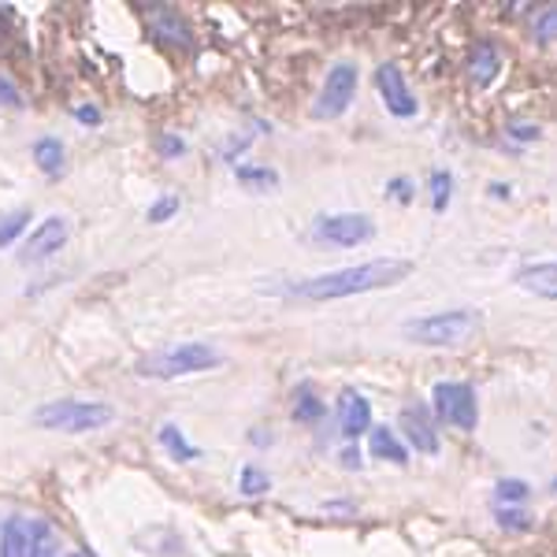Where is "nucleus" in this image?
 Segmentation results:
<instances>
[{
	"instance_id": "nucleus-13",
	"label": "nucleus",
	"mask_w": 557,
	"mask_h": 557,
	"mask_svg": "<svg viewBox=\"0 0 557 557\" xmlns=\"http://www.w3.org/2000/svg\"><path fill=\"white\" fill-rule=\"evenodd\" d=\"M517 286L535 298L557 301V260H543V264H528L517 272Z\"/></svg>"
},
{
	"instance_id": "nucleus-7",
	"label": "nucleus",
	"mask_w": 557,
	"mask_h": 557,
	"mask_svg": "<svg viewBox=\"0 0 557 557\" xmlns=\"http://www.w3.org/2000/svg\"><path fill=\"white\" fill-rule=\"evenodd\" d=\"M357 94V67L354 64H335L327 71V83L320 89V101L312 108L317 120H338L349 104H354Z\"/></svg>"
},
{
	"instance_id": "nucleus-2",
	"label": "nucleus",
	"mask_w": 557,
	"mask_h": 557,
	"mask_svg": "<svg viewBox=\"0 0 557 557\" xmlns=\"http://www.w3.org/2000/svg\"><path fill=\"white\" fill-rule=\"evenodd\" d=\"M483 331V317L472 309L431 312V317H412L401 323V335L417 346H465Z\"/></svg>"
},
{
	"instance_id": "nucleus-9",
	"label": "nucleus",
	"mask_w": 557,
	"mask_h": 557,
	"mask_svg": "<svg viewBox=\"0 0 557 557\" xmlns=\"http://www.w3.org/2000/svg\"><path fill=\"white\" fill-rule=\"evenodd\" d=\"M375 86H380V97L391 115H398V120H412V115H417V97L409 94L406 75L394 64H383L375 71Z\"/></svg>"
},
{
	"instance_id": "nucleus-29",
	"label": "nucleus",
	"mask_w": 557,
	"mask_h": 557,
	"mask_svg": "<svg viewBox=\"0 0 557 557\" xmlns=\"http://www.w3.org/2000/svg\"><path fill=\"white\" fill-rule=\"evenodd\" d=\"M157 152L164 160H175V157H183V152H186V141L178 138V134H160V138H157Z\"/></svg>"
},
{
	"instance_id": "nucleus-22",
	"label": "nucleus",
	"mask_w": 557,
	"mask_h": 557,
	"mask_svg": "<svg viewBox=\"0 0 557 557\" xmlns=\"http://www.w3.org/2000/svg\"><path fill=\"white\" fill-rule=\"evenodd\" d=\"M238 491L246 494V498H257V494L272 491V475L260 472L257 465H246V469H242V475H238Z\"/></svg>"
},
{
	"instance_id": "nucleus-31",
	"label": "nucleus",
	"mask_w": 557,
	"mask_h": 557,
	"mask_svg": "<svg viewBox=\"0 0 557 557\" xmlns=\"http://www.w3.org/2000/svg\"><path fill=\"white\" fill-rule=\"evenodd\" d=\"M386 190H391L394 197H398V201H409V190H412V186H409V178H394V183L391 186H386Z\"/></svg>"
},
{
	"instance_id": "nucleus-26",
	"label": "nucleus",
	"mask_w": 557,
	"mask_h": 557,
	"mask_svg": "<svg viewBox=\"0 0 557 557\" xmlns=\"http://www.w3.org/2000/svg\"><path fill=\"white\" fill-rule=\"evenodd\" d=\"M494 517H498V524L506 528V532H528V528H532V524H528L532 517H528L524 509H517V506H513V509L494 506Z\"/></svg>"
},
{
	"instance_id": "nucleus-35",
	"label": "nucleus",
	"mask_w": 557,
	"mask_h": 557,
	"mask_svg": "<svg viewBox=\"0 0 557 557\" xmlns=\"http://www.w3.org/2000/svg\"><path fill=\"white\" fill-rule=\"evenodd\" d=\"M71 557H83V554H71Z\"/></svg>"
},
{
	"instance_id": "nucleus-20",
	"label": "nucleus",
	"mask_w": 557,
	"mask_h": 557,
	"mask_svg": "<svg viewBox=\"0 0 557 557\" xmlns=\"http://www.w3.org/2000/svg\"><path fill=\"white\" fill-rule=\"evenodd\" d=\"M323 412H327V406L317 398V391H312L309 383H301L298 394H294V417H298L301 424H317Z\"/></svg>"
},
{
	"instance_id": "nucleus-19",
	"label": "nucleus",
	"mask_w": 557,
	"mask_h": 557,
	"mask_svg": "<svg viewBox=\"0 0 557 557\" xmlns=\"http://www.w3.org/2000/svg\"><path fill=\"white\" fill-rule=\"evenodd\" d=\"M235 178L246 190H253V194H268V190H275L278 186V175L272 172V168H257V164H242L235 168Z\"/></svg>"
},
{
	"instance_id": "nucleus-15",
	"label": "nucleus",
	"mask_w": 557,
	"mask_h": 557,
	"mask_svg": "<svg viewBox=\"0 0 557 557\" xmlns=\"http://www.w3.org/2000/svg\"><path fill=\"white\" fill-rule=\"evenodd\" d=\"M368 435H372V438H368V443H372V457H380V461H394V465L409 461L406 446L398 443V435H394L391 428H372Z\"/></svg>"
},
{
	"instance_id": "nucleus-6",
	"label": "nucleus",
	"mask_w": 557,
	"mask_h": 557,
	"mask_svg": "<svg viewBox=\"0 0 557 557\" xmlns=\"http://www.w3.org/2000/svg\"><path fill=\"white\" fill-rule=\"evenodd\" d=\"M317 238L331 242V246L354 249L375 238V223H372V215H364V212H335V215L317 220Z\"/></svg>"
},
{
	"instance_id": "nucleus-21",
	"label": "nucleus",
	"mask_w": 557,
	"mask_h": 557,
	"mask_svg": "<svg viewBox=\"0 0 557 557\" xmlns=\"http://www.w3.org/2000/svg\"><path fill=\"white\" fill-rule=\"evenodd\" d=\"M30 557H60V543L49 524L30 528Z\"/></svg>"
},
{
	"instance_id": "nucleus-27",
	"label": "nucleus",
	"mask_w": 557,
	"mask_h": 557,
	"mask_svg": "<svg viewBox=\"0 0 557 557\" xmlns=\"http://www.w3.org/2000/svg\"><path fill=\"white\" fill-rule=\"evenodd\" d=\"M175 212H178V197H175V194H164V197H160V201L146 212V220H149V223H168Z\"/></svg>"
},
{
	"instance_id": "nucleus-24",
	"label": "nucleus",
	"mask_w": 557,
	"mask_h": 557,
	"mask_svg": "<svg viewBox=\"0 0 557 557\" xmlns=\"http://www.w3.org/2000/svg\"><path fill=\"white\" fill-rule=\"evenodd\" d=\"M26 223H30V212H26V209H20V212H8L4 220H0V249L12 246V242L20 238L23 231H26Z\"/></svg>"
},
{
	"instance_id": "nucleus-17",
	"label": "nucleus",
	"mask_w": 557,
	"mask_h": 557,
	"mask_svg": "<svg viewBox=\"0 0 557 557\" xmlns=\"http://www.w3.org/2000/svg\"><path fill=\"white\" fill-rule=\"evenodd\" d=\"M34 160H38V168L45 175L64 172V146H60V138H38V141H34Z\"/></svg>"
},
{
	"instance_id": "nucleus-11",
	"label": "nucleus",
	"mask_w": 557,
	"mask_h": 557,
	"mask_svg": "<svg viewBox=\"0 0 557 557\" xmlns=\"http://www.w3.org/2000/svg\"><path fill=\"white\" fill-rule=\"evenodd\" d=\"M338 431H343V438H357L364 431H372V406L364 401V394L343 391V398H338Z\"/></svg>"
},
{
	"instance_id": "nucleus-33",
	"label": "nucleus",
	"mask_w": 557,
	"mask_h": 557,
	"mask_svg": "<svg viewBox=\"0 0 557 557\" xmlns=\"http://www.w3.org/2000/svg\"><path fill=\"white\" fill-rule=\"evenodd\" d=\"M343 465H346V469H361V450H354V446H349V450L343 454Z\"/></svg>"
},
{
	"instance_id": "nucleus-34",
	"label": "nucleus",
	"mask_w": 557,
	"mask_h": 557,
	"mask_svg": "<svg viewBox=\"0 0 557 557\" xmlns=\"http://www.w3.org/2000/svg\"><path fill=\"white\" fill-rule=\"evenodd\" d=\"M513 134H517V138H520V141H532V138H535V134H539V131H535V127H517Z\"/></svg>"
},
{
	"instance_id": "nucleus-12",
	"label": "nucleus",
	"mask_w": 557,
	"mask_h": 557,
	"mask_svg": "<svg viewBox=\"0 0 557 557\" xmlns=\"http://www.w3.org/2000/svg\"><path fill=\"white\" fill-rule=\"evenodd\" d=\"M401 431H406V438H409V446L417 454H438V435H435V428H431V420H428V412L424 409H401Z\"/></svg>"
},
{
	"instance_id": "nucleus-28",
	"label": "nucleus",
	"mask_w": 557,
	"mask_h": 557,
	"mask_svg": "<svg viewBox=\"0 0 557 557\" xmlns=\"http://www.w3.org/2000/svg\"><path fill=\"white\" fill-rule=\"evenodd\" d=\"M535 38L543 41V45L557 41V8H546V12L535 20Z\"/></svg>"
},
{
	"instance_id": "nucleus-14",
	"label": "nucleus",
	"mask_w": 557,
	"mask_h": 557,
	"mask_svg": "<svg viewBox=\"0 0 557 557\" xmlns=\"http://www.w3.org/2000/svg\"><path fill=\"white\" fill-rule=\"evenodd\" d=\"M0 557H30V528L12 517L0 532Z\"/></svg>"
},
{
	"instance_id": "nucleus-16",
	"label": "nucleus",
	"mask_w": 557,
	"mask_h": 557,
	"mask_svg": "<svg viewBox=\"0 0 557 557\" xmlns=\"http://www.w3.org/2000/svg\"><path fill=\"white\" fill-rule=\"evenodd\" d=\"M498 52H494V45L491 41H480L475 45V52H472V78L480 86H491L494 83V75H498Z\"/></svg>"
},
{
	"instance_id": "nucleus-8",
	"label": "nucleus",
	"mask_w": 557,
	"mask_h": 557,
	"mask_svg": "<svg viewBox=\"0 0 557 557\" xmlns=\"http://www.w3.org/2000/svg\"><path fill=\"white\" fill-rule=\"evenodd\" d=\"M67 235H71V223L64 220V215H49V220H41L38 227L30 231V238L23 242V260H26V264L49 260L52 253H60V249H64Z\"/></svg>"
},
{
	"instance_id": "nucleus-10",
	"label": "nucleus",
	"mask_w": 557,
	"mask_h": 557,
	"mask_svg": "<svg viewBox=\"0 0 557 557\" xmlns=\"http://www.w3.org/2000/svg\"><path fill=\"white\" fill-rule=\"evenodd\" d=\"M149 34L157 45H168V49H190L194 34L186 20L178 12H168V8H152L149 12Z\"/></svg>"
},
{
	"instance_id": "nucleus-1",
	"label": "nucleus",
	"mask_w": 557,
	"mask_h": 557,
	"mask_svg": "<svg viewBox=\"0 0 557 557\" xmlns=\"http://www.w3.org/2000/svg\"><path fill=\"white\" fill-rule=\"evenodd\" d=\"M412 275L409 260L398 257H380V260H364V264L354 268H338V272L305 278L298 286L301 298L309 301H338V298H354V294H368V290H383V286H398Z\"/></svg>"
},
{
	"instance_id": "nucleus-18",
	"label": "nucleus",
	"mask_w": 557,
	"mask_h": 557,
	"mask_svg": "<svg viewBox=\"0 0 557 557\" xmlns=\"http://www.w3.org/2000/svg\"><path fill=\"white\" fill-rule=\"evenodd\" d=\"M157 438H160V446H164V450L175 457V461H197V457H201V450L186 443V435H183V431H178L175 424H164V428H160V431H157Z\"/></svg>"
},
{
	"instance_id": "nucleus-4",
	"label": "nucleus",
	"mask_w": 557,
	"mask_h": 557,
	"mask_svg": "<svg viewBox=\"0 0 557 557\" xmlns=\"http://www.w3.org/2000/svg\"><path fill=\"white\" fill-rule=\"evenodd\" d=\"M115 420V409L104 406V401H78V398H64V401H45V406L34 412V424L45 431H64V435H83V431H97Z\"/></svg>"
},
{
	"instance_id": "nucleus-32",
	"label": "nucleus",
	"mask_w": 557,
	"mask_h": 557,
	"mask_svg": "<svg viewBox=\"0 0 557 557\" xmlns=\"http://www.w3.org/2000/svg\"><path fill=\"white\" fill-rule=\"evenodd\" d=\"M75 115L83 123H101V112H97V108H89V104H83V108H75Z\"/></svg>"
},
{
	"instance_id": "nucleus-30",
	"label": "nucleus",
	"mask_w": 557,
	"mask_h": 557,
	"mask_svg": "<svg viewBox=\"0 0 557 557\" xmlns=\"http://www.w3.org/2000/svg\"><path fill=\"white\" fill-rule=\"evenodd\" d=\"M0 101L12 104V108H20V104H23V94H20V89H15L12 83H8L4 75H0Z\"/></svg>"
},
{
	"instance_id": "nucleus-25",
	"label": "nucleus",
	"mask_w": 557,
	"mask_h": 557,
	"mask_svg": "<svg viewBox=\"0 0 557 557\" xmlns=\"http://www.w3.org/2000/svg\"><path fill=\"white\" fill-rule=\"evenodd\" d=\"M450 190H454L450 172H431V209L446 212V205H450Z\"/></svg>"
},
{
	"instance_id": "nucleus-3",
	"label": "nucleus",
	"mask_w": 557,
	"mask_h": 557,
	"mask_svg": "<svg viewBox=\"0 0 557 557\" xmlns=\"http://www.w3.org/2000/svg\"><path fill=\"white\" fill-rule=\"evenodd\" d=\"M220 349H212L209 343H178L168 349H157V354L141 357L138 361V375L146 380H175V375H194V372H209V368L220 364Z\"/></svg>"
},
{
	"instance_id": "nucleus-23",
	"label": "nucleus",
	"mask_w": 557,
	"mask_h": 557,
	"mask_svg": "<svg viewBox=\"0 0 557 557\" xmlns=\"http://www.w3.org/2000/svg\"><path fill=\"white\" fill-rule=\"evenodd\" d=\"M524 498H528V483L524 480H502L498 487H494V506H502V509H513Z\"/></svg>"
},
{
	"instance_id": "nucleus-5",
	"label": "nucleus",
	"mask_w": 557,
	"mask_h": 557,
	"mask_svg": "<svg viewBox=\"0 0 557 557\" xmlns=\"http://www.w3.org/2000/svg\"><path fill=\"white\" fill-rule=\"evenodd\" d=\"M435 412L443 424L475 431L480 424V406H475V391L469 383H435Z\"/></svg>"
}]
</instances>
